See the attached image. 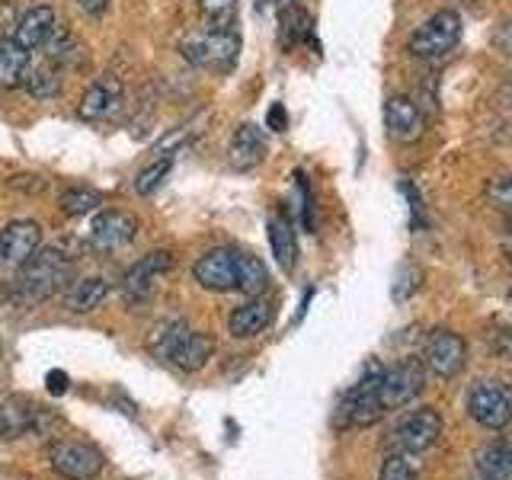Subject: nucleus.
Masks as SVG:
<instances>
[{"instance_id": "4be33fe9", "label": "nucleus", "mask_w": 512, "mask_h": 480, "mask_svg": "<svg viewBox=\"0 0 512 480\" xmlns=\"http://www.w3.org/2000/svg\"><path fill=\"white\" fill-rule=\"evenodd\" d=\"M29 55L32 52H26V48L13 36L0 39V90L23 87V74L29 68Z\"/></svg>"}, {"instance_id": "7c9ffc66", "label": "nucleus", "mask_w": 512, "mask_h": 480, "mask_svg": "<svg viewBox=\"0 0 512 480\" xmlns=\"http://www.w3.org/2000/svg\"><path fill=\"white\" fill-rule=\"evenodd\" d=\"M487 196H490L493 205L506 208V212L512 215V176H503V180H493V183L487 186Z\"/></svg>"}, {"instance_id": "39448f33", "label": "nucleus", "mask_w": 512, "mask_h": 480, "mask_svg": "<svg viewBox=\"0 0 512 480\" xmlns=\"http://www.w3.org/2000/svg\"><path fill=\"white\" fill-rule=\"evenodd\" d=\"M381 365H368L365 375L359 378V384L346 394L343 407H340V420L349 426H372L375 420H381L384 404H381Z\"/></svg>"}, {"instance_id": "f3484780", "label": "nucleus", "mask_w": 512, "mask_h": 480, "mask_svg": "<svg viewBox=\"0 0 512 480\" xmlns=\"http://www.w3.org/2000/svg\"><path fill=\"white\" fill-rule=\"evenodd\" d=\"M119 109H122V84L109 74L93 80L87 93L80 96V106H77L80 119H87V122H103L109 116H116Z\"/></svg>"}, {"instance_id": "79ce46f5", "label": "nucleus", "mask_w": 512, "mask_h": 480, "mask_svg": "<svg viewBox=\"0 0 512 480\" xmlns=\"http://www.w3.org/2000/svg\"><path fill=\"white\" fill-rule=\"evenodd\" d=\"M509 394H512V391H509Z\"/></svg>"}, {"instance_id": "5701e85b", "label": "nucleus", "mask_w": 512, "mask_h": 480, "mask_svg": "<svg viewBox=\"0 0 512 480\" xmlns=\"http://www.w3.org/2000/svg\"><path fill=\"white\" fill-rule=\"evenodd\" d=\"M477 474L480 480H512V442H493L480 448L477 458Z\"/></svg>"}, {"instance_id": "a211bd4d", "label": "nucleus", "mask_w": 512, "mask_h": 480, "mask_svg": "<svg viewBox=\"0 0 512 480\" xmlns=\"http://www.w3.org/2000/svg\"><path fill=\"white\" fill-rule=\"evenodd\" d=\"M272 324V304L263 298H250L247 304L231 311L228 317V330L234 340H250V336H260Z\"/></svg>"}, {"instance_id": "4468645a", "label": "nucleus", "mask_w": 512, "mask_h": 480, "mask_svg": "<svg viewBox=\"0 0 512 480\" xmlns=\"http://www.w3.org/2000/svg\"><path fill=\"white\" fill-rule=\"evenodd\" d=\"M384 128H388V135L394 141L413 144V141H420L426 132V116L410 96L397 93V96H388V103H384Z\"/></svg>"}, {"instance_id": "c85d7f7f", "label": "nucleus", "mask_w": 512, "mask_h": 480, "mask_svg": "<svg viewBox=\"0 0 512 480\" xmlns=\"http://www.w3.org/2000/svg\"><path fill=\"white\" fill-rule=\"evenodd\" d=\"M170 164L173 160L170 157H157L151 167H144L141 173H138V180H135V192L138 196H151V192L164 183V176L170 173Z\"/></svg>"}, {"instance_id": "1a4fd4ad", "label": "nucleus", "mask_w": 512, "mask_h": 480, "mask_svg": "<svg viewBox=\"0 0 512 480\" xmlns=\"http://www.w3.org/2000/svg\"><path fill=\"white\" fill-rule=\"evenodd\" d=\"M426 384V365L416 362V359H407L394 368H384L381 375V404L384 410L391 407H404L410 400L423 391Z\"/></svg>"}, {"instance_id": "2f4dec72", "label": "nucleus", "mask_w": 512, "mask_h": 480, "mask_svg": "<svg viewBox=\"0 0 512 480\" xmlns=\"http://www.w3.org/2000/svg\"><path fill=\"white\" fill-rule=\"evenodd\" d=\"M298 189H301V212H304V228L314 231V196H311V186H308V176L295 173Z\"/></svg>"}, {"instance_id": "f704fd0d", "label": "nucleus", "mask_w": 512, "mask_h": 480, "mask_svg": "<svg viewBox=\"0 0 512 480\" xmlns=\"http://www.w3.org/2000/svg\"><path fill=\"white\" fill-rule=\"evenodd\" d=\"M10 189H20V192H42L45 189V180L42 176H36V173H26V176H13L10 180Z\"/></svg>"}, {"instance_id": "473e14b6", "label": "nucleus", "mask_w": 512, "mask_h": 480, "mask_svg": "<svg viewBox=\"0 0 512 480\" xmlns=\"http://www.w3.org/2000/svg\"><path fill=\"white\" fill-rule=\"evenodd\" d=\"M199 10L205 16H212V20H224V16H231L234 13V4L237 0H196Z\"/></svg>"}, {"instance_id": "9d476101", "label": "nucleus", "mask_w": 512, "mask_h": 480, "mask_svg": "<svg viewBox=\"0 0 512 480\" xmlns=\"http://www.w3.org/2000/svg\"><path fill=\"white\" fill-rule=\"evenodd\" d=\"M397 445H400V452H407V455H423L429 452L432 445L439 442L442 436V413L439 410H432V407H423V410H413L404 423L397 426Z\"/></svg>"}, {"instance_id": "412c9836", "label": "nucleus", "mask_w": 512, "mask_h": 480, "mask_svg": "<svg viewBox=\"0 0 512 480\" xmlns=\"http://www.w3.org/2000/svg\"><path fill=\"white\" fill-rule=\"evenodd\" d=\"M23 87L29 96H36V100H55L64 90V68H58V64L48 58L39 64L29 61V68L23 74Z\"/></svg>"}, {"instance_id": "9b49d317", "label": "nucleus", "mask_w": 512, "mask_h": 480, "mask_svg": "<svg viewBox=\"0 0 512 480\" xmlns=\"http://www.w3.org/2000/svg\"><path fill=\"white\" fill-rule=\"evenodd\" d=\"M103 464V452L87 442H58L52 448V468L68 480H93Z\"/></svg>"}, {"instance_id": "c9c22d12", "label": "nucleus", "mask_w": 512, "mask_h": 480, "mask_svg": "<svg viewBox=\"0 0 512 480\" xmlns=\"http://www.w3.org/2000/svg\"><path fill=\"white\" fill-rule=\"evenodd\" d=\"M266 122H269L272 132H285V128H288V112H285V106L282 103H272Z\"/></svg>"}, {"instance_id": "dca6fc26", "label": "nucleus", "mask_w": 512, "mask_h": 480, "mask_svg": "<svg viewBox=\"0 0 512 480\" xmlns=\"http://www.w3.org/2000/svg\"><path fill=\"white\" fill-rule=\"evenodd\" d=\"M42 244V228L36 221H13L0 231V263L23 266Z\"/></svg>"}, {"instance_id": "b1692460", "label": "nucleus", "mask_w": 512, "mask_h": 480, "mask_svg": "<svg viewBox=\"0 0 512 480\" xmlns=\"http://www.w3.org/2000/svg\"><path fill=\"white\" fill-rule=\"evenodd\" d=\"M269 247H272V256H276L282 272L295 269L298 244H295V231H292V224H288V218H282V215L269 218Z\"/></svg>"}, {"instance_id": "f03ea898", "label": "nucleus", "mask_w": 512, "mask_h": 480, "mask_svg": "<svg viewBox=\"0 0 512 480\" xmlns=\"http://www.w3.org/2000/svg\"><path fill=\"white\" fill-rule=\"evenodd\" d=\"M154 352L170 359L180 372H199V368H205V362L212 359L215 340L205 333L189 330L183 320H173V324H164L157 330Z\"/></svg>"}, {"instance_id": "e433bc0d", "label": "nucleus", "mask_w": 512, "mask_h": 480, "mask_svg": "<svg viewBox=\"0 0 512 480\" xmlns=\"http://www.w3.org/2000/svg\"><path fill=\"white\" fill-rule=\"evenodd\" d=\"M48 391L52 394H64L68 391V372H48Z\"/></svg>"}, {"instance_id": "423d86ee", "label": "nucleus", "mask_w": 512, "mask_h": 480, "mask_svg": "<svg viewBox=\"0 0 512 480\" xmlns=\"http://www.w3.org/2000/svg\"><path fill=\"white\" fill-rule=\"evenodd\" d=\"M55 420L23 397H0V439L48 436Z\"/></svg>"}, {"instance_id": "ddd939ff", "label": "nucleus", "mask_w": 512, "mask_h": 480, "mask_svg": "<svg viewBox=\"0 0 512 480\" xmlns=\"http://www.w3.org/2000/svg\"><path fill=\"white\" fill-rule=\"evenodd\" d=\"M135 234H138V218L122 212V208H106V212H100L90 224V244L100 253L132 244Z\"/></svg>"}, {"instance_id": "a19ab883", "label": "nucleus", "mask_w": 512, "mask_h": 480, "mask_svg": "<svg viewBox=\"0 0 512 480\" xmlns=\"http://www.w3.org/2000/svg\"><path fill=\"white\" fill-rule=\"evenodd\" d=\"M509 298H512V295H509Z\"/></svg>"}, {"instance_id": "6ab92c4d", "label": "nucleus", "mask_w": 512, "mask_h": 480, "mask_svg": "<svg viewBox=\"0 0 512 480\" xmlns=\"http://www.w3.org/2000/svg\"><path fill=\"white\" fill-rule=\"evenodd\" d=\"M231 167L237 170H253V167H260L263 164V157H266V135L260 132L256 125H240L234 138H231Z\"/></svg>"}, {"instance_id": "7ed1b4c3", "label": "nucleus", "mask_w": 512, "mask_h": 480, "mask_svg": "<svg viewBox=\"0 0 512 480\" xmlns=\"http://www.w3.org/2000/svg\"><path fill=\"white\" fill-rule=\"evenodd\" d=\"M180 52L189 64H196L202 71H231L237 64V55H240V36L234 29H224V26H215V29H205V32H192V36L183 39Z\"/></svg>"}, {"instance_id": "6e6552de", "label": "nucleus", "mask_w": 512, "mask_h": 480, "mask_svg": "<svg viewBox=\"0 0 512 480\" xmlns=\"http://www.w3.org/2000/svg\"><path fill=\"white\" fill-rule=\"evenodd\" d=\"M468 413L480 426L503 429L512 420V394L496 381H480L468 394Z\"/></svg>"}, {"instance_id": "f257e3e1", "label": "nucleus", "mask_w": 512, "mask_h": 480, "mask_svg": "<svg viewBox=\"0 0 512 480\" xmlns=\"http://www.w3.org/2000/svg\"><path fill=\"white\" fill-rule=\"evenodd\" d=\"M74 263L64 260V253L58 250H36L23 263L20 276L13 282V295L20 298V304H42L52 298L64 282H71Z\"/></svg>"}, {"instance_id": "20e7f679", "label": "nucleus", "mask_w": 512, "mask_h": 480, "mask_svg": "<svg viewBox=\"0 0 512 480\" xmlns=\"http://www.w3.org/2000/svg\"><path fill=\"white\" fill-rule=\"evenodd\" d=\"M461 42V13L458 10H439L410 36V55L426 64L445 61Z\"/></svg>"}, {"instance_id": "cd10ccee", "label": "nucleus", "mask_w": 512, "mask_h": 480, "mask_svg": "<svg viewBox=\"0 0 512 480\" xmlns=\"http://www.w3.org/2000/svg\"><path fill=\"white\" fill-rule=\"evenodd\" d=\"M58 205H61V212H64V215L77 218V215L93 212L96 205H103V196H100L96 189H90V186H71V189H64V192H61Z\"/></svg>"}, {"instance_id": "c756f323", "label": "nucleus", "mask_w": 512, "mask_h": 480, "mask_svg": "<svg viewBox=\"0 0 512 480\" xmlns=\"http://www.w3.org/2000/svg\"><path fill=\"white\" fill-rule=\"evenodd\" d=\"M378 480H416V477H413V468L407 464L404 455H391L388 461H384Z\"/></svg>"}, {"instance_id": "72a5a7b5", "label": "nucleus", "mask_w": 512, "mask_h": 480, "mask_svg": "<svg viewBox=\"0 0 512 480\" xmlns=\"http://www.w3.org/2000/svg\"><path fill=\"white\" fill-rule=\"evenodd\" d=\"M493 45L500 48L506 58H512V16L509 20H500V26L493 29Z\"/></svg>"}, {"instance_id": "2eb2a0df", "label": "nucleus", "mask_w": 512, "mask_h": 480, "mask_svg": "<svg viewBox=\"0 0 512 480\" xmlns=\"http://www.w3.org/2000/svg\"><path fill=\"white\" fill-rule=\"evenodd\" d=\"M192 276L208 292H234L237 288V250H208L205 256H199Z\"/></svg>"}, {"instance_id": "58836bf2", "label": "nucleus", "mask_w": 512, "mask_h": 480, "mask_svg": "<svg viewBox=\"0 0 512 480\" xmlns=\"http://www.w3.org/2000/svg\"><path fill=\"white\" fill-rule=\"evenodd\" d=\"M506 231H509V240H512V215H509V228Z\"/></svg>"}, {"instance_id": "ea45409f", "label": "nucleus", "mask_w": 512, "mask_h": 480, "mask_svg": "<svg viewBox=\"0 0 512 480\" xmlns=\"http://www.w3.org/2000/svg\"><path fill=\"white\" fill-rule=\"evenodd\" d=\"M468 4H477V0H468Z\"/></svg>"}, {"instance_id": "393cba45", "label": "nucleus", "mask_w": 512, "mask_h": 480, "mask_svg": "<svg viewBox=\"0 0 512 480\" xmlns=\"http://www.w3.org/2000/svg\"><path fill=\"white\" fill-rule=\"evenodd\" d=\"M237 288L247 298L263 295L269 288V272H266L263 260H256L253 253H237Z\"/></svg>"}, {"instance_id": "bb28decb", "label": "nucleus", "mask_w": 512, "mask_h": 480, "mask_svg": "<svg viewBox=\"0 0 512 480\" xmlns=\"http://www.w3.org/2000/svg\"><path fill=\"white\" fill-rule=\"evenodd\" d=\"M106 298V282L103 279H80L71 285L68 292V308L77 311V314H87V311H96Z\"/></svg>"}, {"instance_id": "aec40b11", "label": "nucleus", "mask_w": 512, "mask_h": 480, "mask_svg": "<svg viewBox=\"0 0 512 480\" xmlns=\"http://www.w3.org/2000/svg\"><path fill=\"white\" fill-rule=\"evenodd\" d=\"M55 29V10L52 7H32L20 16V23H16V42H20L26 52H36L48 42Z\"/></svg>"}, {"instance_id": "0eeeda50", "label": "nucleus", "mask_w": 512, "mask_h": 480, "mask_svg": "<svg viewBox=\"0 0 512 480\" xmlns=\"http://www.w3.org/2000/svg\"><path fill=\"white\" fill-rule=\"evenodd\" d=\"M464 362H468V343H464V336L455 333V330H432L429 340H426V349H423V365L429 368L432 375L439 378H455Z\"/></svg>"}, {"instance_id": "f8f14e48", "label": "nucleus", "mask_w": 512, "mask_h": 480, "mask_svg": "<svg viewBox=\"0 0 512 480\" xmlns=\"http://www.w3.org/2000/svg\"><path fill=\"white\" fill-rule=\"evenodd\" d=\"M173 266V256L167 250H154L125 272V282H122V292L128 304H141L154 295V288L160 282V276Z\"/></svg>"}, {"instance_id": "a878e982", "label": "nucleus", "mask_w": 512, "mask_h": 480, "mask_svg": "<svg viewBox=\"0 0 512 480\" xmlns=\"http://www.w3.org/2000/svg\"><path fill=\"white\" fill-rule=\"evenodd\" d=\"M279 36H282V45L292 48V45H301V42H311L314 36V20L301 7H285L279 13Z\"/></svg>"}, {"instance_id": "4c0bfd02", "label": "nucleus", "mask_w": 512, "mask_h": 480, "mask_svg": "<svg viewBox=\"0 0 512 480\" xmlns=\"http://www.w3.org/2000/svg\"><path fill=\"white\" fill-rule=\"evenodd\" d=\"M77 7L84 13H90V16H103L106 7H109V0H77Z\"/></svg>"}]
</instances>
